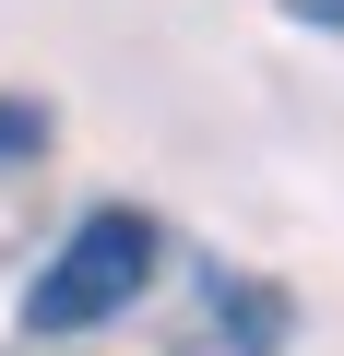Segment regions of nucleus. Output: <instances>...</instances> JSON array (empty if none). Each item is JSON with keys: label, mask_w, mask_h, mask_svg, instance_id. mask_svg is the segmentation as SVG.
Wrapping results in <instances>:
<instances>
[{"label": "nucleus", "mask_w": 344, "mask_h": 356, "mask_svg": "<svg viewBox=\"0 0 344 356\" xmlns=\"http://www.w3.org/2000/svg\"><path fill=\"white\" fill-rule=\"evenodd\" d=\"M154 261H166V238H154V214H131V202H95L60 250H48V273L24 285V332H95V321H119L142 285H154Z\"/></svg>", "instance_id": "f257e3e1"}, {"label": "nucleus", "mask_w": 344, "mask_h": 356, "mask_svg": "<svg viewBox=\"0 0 344 356\" xmlns=\"http://www.w3.org/2000/svg\"><path fill=\"white\" fill-rule=\"evenodd\" d=\"M214 332L249 344V356H273V344L297 332V309H285V285H214Z\"/></svg>", "instance_id": "f03ea898"}, {"label": "nucleus", "mask_w": 344, "mask_h": 356, "mask_svg": "<svg viewBox=\"0 0 344 356\" xmlns=\"http://www.w3.org/2000/svg\"><path fill=\"white\" fill-rule=\"evenodd\" d=\"M285 13H297V24H332V36H344V0H285Z\"/></svg>", "instance_id": "20e7f679"}, {"label": "nucleus", "mask_w": 344, "mask_h": 356, "mask_svg": "<svg viewBox=\"0 0 344 356\" xmlns=\"http://www.w3.org/2000/svg\"><path fill=\"white\" fill-rule=\"evenodd\" d=\"M48 143H60V119H48L36 95H0V166H36Z\"/></svg>", "instance_id": "7ed1b4c3"}]
</instances>
